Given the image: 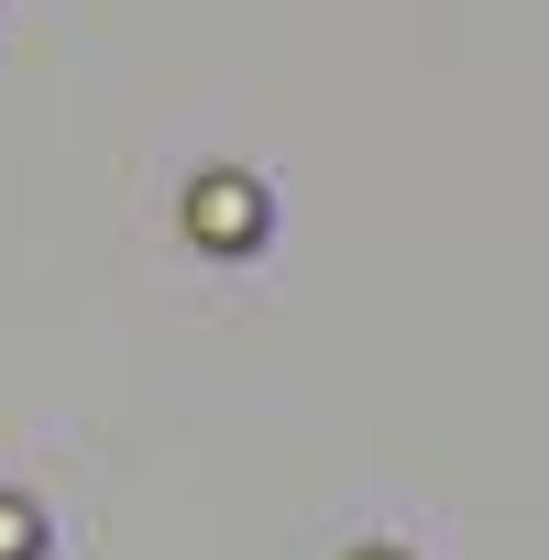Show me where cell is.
<instances>
[{
    "label": "cell",
    "mask_w": 549,
    "mask_h": 560,
    "mask_svg": "<svg viewBox=\"0 0 549 560\" xmlns=\"http://www.w3.org/2000/svg\"><path fill=\"white\" fill-rule=\"evenodd\" d=\"M45 549V527H34V505H12V494H0V560H34Z\"/></svg>",
    "instance_id": "cell-2"
},
{
    "label": "cell",
    "mask_w": 549,
    "mask_h": 560,
    "mask_svg": "<svg viewBox=\"0 0 549 560\" xmlns=\"http://www.w3.org/2000/svg\"><path fill=\"white\" fill-rule=\"evenodd\" d=\"M187 220H198V242H209V253H253V242H264V187H242V176H209Z\"/></svg>",
    "instance_id": "cell-1"
}]
</instances>
